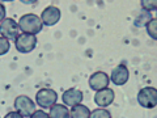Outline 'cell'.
<instances>
[{"label":"cell","instance_id":"30bf717a","mask_svg":"<svg viewBox=\"0 0 157 118\" xmlns=\"http://www.w3.org/2000/svg\"><path fill=\"white\" fill-rule=\"evenodd\" d=\"M109 81L110 79L107 76V73H105L104 71H96L90 75L88 83H89V88L92 91H100L109 85Z\"/></svg>","mask_w":157,"mask_h":118},{"label":"cell","instance_id":"603a6c76","mask_svg":"<svg viewBox=\"0 0 157 118\" xmlns=\"http://www.w3.org/2000/svg\"><path fill=\"white\" fill-rule=\"evenodd\" d=\"M3 2H13V0H3Z\"/></svg>","mask_w":157,"mask_h":118},{"label":"cell","instance_id":"ba28073f","mask_svg":"<svg viewBox=\"0 0 157 118\" xmlns=\"http://www.w3.org/2000/svg\"><path fill=\"white\" fill-rule=\"evenodd\" d=\"M128 77H130L128 68H127L126 65L121 63V65H118L117 67L113 68L109 79L113 81V84H115V85H124L128 81Z\"/></svg>","mask_w":157,"mask_h":118},{"label":"cell","instance_id":"d6986e66","mask_svg":"<svg viewBox=\"0 0 157 118\" xmlns=\"http://www.w3.org/2000/svg\"><path fill=\"white\" fill-rule=\"evenodd\" d=\"M48 117L50 116L43 110H34V113L32 114V118H48Z\"/></svg>","mask_w":157,"mask_h":118},{"label":"cell","instance_id":"9c48e42d","mask_svg":"<svg viewBox=\"0 0 157 118\" xmlns=\"http://www.w3.org/2000/svg\"><path fill=\"white\" fill-rule=\"evenodd\" d=\"M114 91L111 88H104V89H100V91H96V95H94V102L96 105H98L100 108H107L109 105H111L114 102Z\"/></svg>","mask_w":157,"mask_h":118},{"label":"cell","instance_id":"3957f363","mask_svg":"<svg viewBox=\"0 0 157 118\" xmlns=\"http://www.w3.org/2000/svg\"><path fill=\"white\" fill-rule=\"evenodd\" d=\"M137 102L145 109H153L157 105V89L153 87H144L137 93Z\"/></svg>","mask_w":157,"mask_h":118},{"label":"cell","instance_id":"6da1fadb","mask_svg":"<svg viewBox=\"0 0 157 118\" xmlns=\"http://www.w3.org/2000/svg\"><path fill=\"white\" fill-rule=\"evenodd\" d=\"M18 26L20 30L24 33L29 34H38L39 32H42L43 24L41 17H38L34 13H26L21 16V18L18 20Z\"/></svg>","mask_w":157,"mask_h":118},{"label":"cell","instance_id":"5b68a950","mask_svg":"<svg viewBox=\"0 0 157 118\" xmlns=\"http://www.w3.org/2000/svg\"><path fill=\"white\" fill-rule=\"evenodd\" d=\"M14 109H16L22 117H32V114L36 110V104L29 96L21 95L14 98Z\"/></svg>","mask_w":157,"mask_h":118},{"label":"cell","instance_id":"9a60e30c","mask_svg":"<svg viewBox=\"0 0 157 118\" xmlns=\"http://www.w3.org/2000/svg\"><path fill=\"white\" fill-rule=\"evenodd\" d=\"M140 6L143 11L153 12L157 9V0H140Z\"/></svg>","mask_w":157,"mask_h":118},{"label":"cell","instance_id":"52a82bcc","mask_svg":"<svg viewBox=\"0 0 157 118\" xmlns=\"http://www.w3.org/2000/svg\"><path fill=\"white\" fill-rule=\"evenodd\" d=\"M60 9L55 6H48L46 7L45 9L42 11V14H41V20H42V24L46 26H52L55 24L59 22L60 20Z\"/></svg>","mask_w":157,"mask_h":118},{"label":"cell","instance_id":"5bb4252c","mask_svg":"<svg viewBox=\"0 0 157 118\" xmlns=\"http://www.w3.org/2000/svg\"><path fill=\"white\" fill-rule=\"evenodd\" d=\"M152 18H153V17H152V13H151L149 11H141V12L136 16L135 21H134V25L137 26V28L145 26Z\"/></svg>","mask_w":157,"mask_h":118},{"label":"cell","instance_id":"ffe728a7","mask_svg":"<svg viewBox=\"0 0 157 118\" xmlns=\"http://www.w3.org/2000/svg\"><path fill=\"white\" fill-rule=\"evenodd\" d=\"M6 118H22V116L16 110V112H9L8 114L6 116Z\"/></svg>","mask_w":157,"mask_h":118},{"label":"cell","instance_id":"8992f818","mask_svg":"<svg viewBox=\"0 0 157 118\" xmlns=\"http://www.w3.org/2000/svg\"><path fill=\"white\" fill-rule=\"evenodd\" d=\"M0 34L3 37H6L9 41H14L17 38V36L20 34V26L18 22L14 21L13 18H4L2 22H0Z\"/></svg>","mask_w":157,"mask_h":118},{"label":"cell","instance_id":"2e32d148","mask_svg":"<svg viewBox=\"0 0 157 118\" xmlns=\"http://www.w3.org/2000/svg\"><path fill=\"white\" fill-rule=\"evenodd\" d=\"M156 25H157V20L156 18H152L151 21L147 24L145 25V28H147V33L149 34V37L152 38V39H157V34H156Z\"/></svg>","mask_w":157,"mask_h":118},{"label":"cell","instance_id":"4fadbf2b","mask_svg":"<svg viewBox=\"0 0 157 118\" xmlns=\"http://www.w3.org/2000/svg\"><path fill=\"white\" fill-rule=\"evenodd\" d=\"M89 116H90V110L85 105H81V102L77 105H73L72 109L70 110L71 118H89Z\"/></svg>","mask_w":157,"mask_h":118},{"label":"cell","instance_id":"277c9868","mask_svg":"<svg viewBox=\"0 0 157 118\" xmlns=\"http://www.w3.org/2000/svg\"><path fill=\"white\" fill-rule=\"evenodd\" d=\"M58 100L56 92L51 88H42L39 89L36 95V102L42 109H50Z\"/></svg>","mask_w":157,"mask_h":118},{"label":"cell","instance_id":"8fae6325","mask_svg":"<svg viewBox=\"0 0 157 118\" xmlns=\"http://www.w3.org/2000/svg\"><path fill=\"white\" fill-rule=\"evenodd\" d=\"M62 100L64 105H68V106L77 105L82 101V92L76 89V88H70V89L63 92Z\"/></svg>","mask_w":157,"mask_h":118},{"label":"cell","instance_id":"7a4b0ae2","mask_svg":"<svg viewBox=\"0 0 157 118\" xmlns=\"http://www.w3.org/2000/svg\"><path fill=\"white\" fill-rule=\"evenodd\" d=\"M14 46H16L18 53H22V54L32 53L37 46L36 34H29V33L18 34L17 38L14 39Z\"/></svg>","mask_w":157,"mask_h":118},{"label":"cell","instance_id":"ac0fdd59","mask_svg":"<svg viewBox=\"0 0 157 118\" xmlns=\"http://www.w3.org/2000/svg\"><path fill=\"white\" fill-rule=\"evenodd\" d=\"M11 49V42L6 37H0V55H6Z\"/></svg>","mask_w":157,"mask_h":118},{"label":"cell","instance_id":"e0dca14e","mask_svg":"<svg viewBox=\"0 0 157 118\" xmlns=\"http://www.w3.org/2000/svg\"><path fill=\"white\" fill-rule=\"evenodd\" d=\"M92 118H110L111 114L110 112H107L105 108H100V109H94L93 112H90V116Z\"/></svg>","mask_w":157,"mask_h":118},{"label":"cell","instance_id":"44dd1931","mask_svg":"<svg viewBox=\"0 0 157 118\" xmlns=\"http://www.w3.org/2000/svg\"><path fill=\"white\" fill-rule=\"evenodd\" d=\"M6 12H7L6 11V7H4L2 3H0V22H2L3 20L6 18Z\"/></svg>","mask_w":157,"mask_h":118},{"label":"cell","instance_id":"7402d4cb","mask_svg":"<svg viewBox=\"0 0 157 118\" xmlns=\"http://www.w3.org/2000/svg\"><path fill=\"white\" fill-rule=\"evenodd\" d=\"M21 3H24V4H28V6H30V4H36L38 0H20Z\"/></svg>","mask_w":157,"mask_h":118},{"label":"cell","instance_id":"7c38bea8","mask_svg":"<svg viewBox=\"0 0 157 118\" xmlns=\"http://www.w3.org/2000/svg\"><path fill=\"white\" fill-rule=\"evenodd\" d=\"M50 116L51 118H70V110H68L67 105L62 104L58 105L56 102L50 108Z\"/></svg>","mask_w":157,"mask_h":118}]
</instances>
